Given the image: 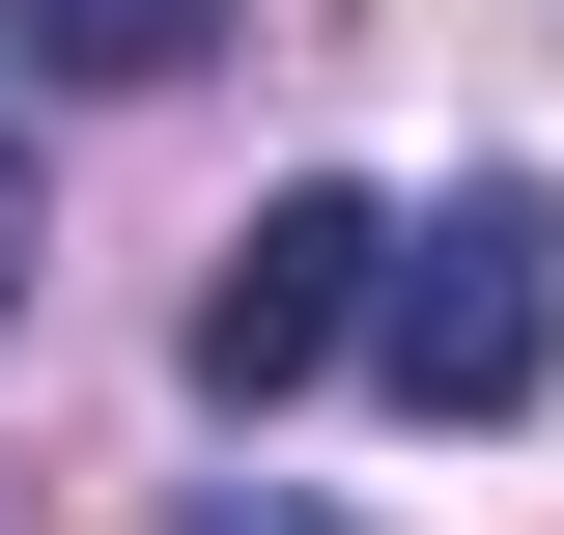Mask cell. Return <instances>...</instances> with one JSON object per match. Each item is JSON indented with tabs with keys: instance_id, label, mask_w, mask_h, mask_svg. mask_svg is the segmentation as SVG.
<instances>
[{
	"instance_id": "obj_5",
	"label": "cell",
	"mask_w": 564,
	"mask_h": 535,
	"mask_svg": "<svg viewBox=\"0 0 564 535\" xmlns=\"http://www.w3.org/2000/svg\"><path fill=\"white\" fill-rule=\"evenodd\" d=\"M198 535H339V507H282V479H226V507H198Z\"/></svg>"
},
{
	"instance_id": "obj_1",
	"label": "cell",
	"mask_w": 564,
	"mask_h": 535,
	"mask_svg": "<svg viewBox=\"0 0 564 535\" xmlns=\"http://www.w3.org/2000/svg\"><path fill=\"white\" fill-rule=\"evenodd\" d=\"M367 367H395V423H536V367H564V198H452V226H395Z\"/></svg>"
},
{
	"instance_id": "obj_2",
	"label": "cell",
	"mask_w": 564,
	"mask_h": 535,
	"mask_svg": "<svg viewBox=\"0 0 564 535\" xmlns=\"http://www.w3.org/2000/svg\"><path fill=\"white\" fill-rule=\"evenodd\" d=\"M367 310H395V226H367L339 170H282V198L226 226V282H198V395H226V423H282Z\"/></svg>"
},
{
	"instance_id": "obj_4",
	"label": "cell",
	"mask_w": 564,
	"mask_h": 535,
	"mask_svg": "<svg viewBox=\"0 0 564 535\" xmlns=\"http://www.w3.org/2000/svg\"><path fill=\"white\" fill-rule=\"evenodd\" d=\"M57 282V170H29V85H0V310Z\"/></svg>"
},
{
	"instance_id": "obj_3",
	"label": "cell",
	"mask_w": 564,
	"mask_h": 535,
	"mask_svg": "<svg viewBox=\"0 0 564 535\" xmlns=\"http://www.w3.org/2000/svg\"><path fill=\"white\" fill-rule=\"evenodd\" d=\"M57 85H170V57H226V0H0Z\"/></svg>"
}]
</instances>
